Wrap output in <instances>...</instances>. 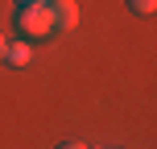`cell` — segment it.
I'll list each match as a JSON object with an SVG mask.
<instances>
[{
  "label": "cell",
  "instance_id": "5b68a950",
  "mask_svg": "<svg viewBox=\"0 0 157 149\" xmlns=\"http://www.w3.org/2000/svg\"><path fill=\"white\" fill-rule=\"evenodd\" d=\"M4 54H8V37L0 33V62H4Z\"/></svg>",
  "mask_w": 157,
  "mask_h": 149
},
{
  "label": "cell",
  "instance_id": "52a82bcc",
  "mask_svg": "<svg viewBox=\"0 0 157 149\" xmlns=\"http://www.w3.org/2000/svg\"><path fill=\"white\" fill-rule=\"evenodd\" d=\"M21 4H46V0H21Z\"/></svg>",
  "mask_w": 157,
  "mask_h": 149
},
{
  "label": "cell",
  "instance_id": "6da1fadb",
  "mask_svg": "<svg viewBox=\"0 0 157 149\" xmlns=\"http://www.w3.org/2000/svg\"><path fill=\"white\" fill-rule=\"evenodd\" d=\"M17 29H21L25 37H46V33H54L50 8H46V4H21V13H17Z\"/></svg>",
  "mask_w": 157,
  "mask_h": 149
},
{
  "label": "cell",
  "instance_id": "277c9868",
  "mask_svg": "<svg viewBox=\"0 0 157 149\" xmlns=\"http://www.w3.org/2000/svg\"><path fill=\"white\" fill-rule=\"evenodd\" d=\"M128 8H132V13H141V17H149L153 8H157V0H128Z\"/></svg>",
  "mask_w": 157,
  "mask_h": 149
},
{
  "label": "cell",
  "instance_id": "8992f818",
  "mask_svg": "<svg viewBox=\"0 0 157 149\" xmlns=\"http://www.w3.org/2000/svg\"><path fill=\"white\" fill-rule=\"evenodd\" d=\"M58 149H87V145H78V141H62Z\"/></svg>",
  "mask_w": 157,
  "mask_h": 149
},
{
  "label": "cell",
  "instance_id": "7a4b0ae2",
  "mask_svg": "<svg viewBox=\"0 0 157 149\" xmlns=\"http://www.w3.org/2000/svg\"><path fill=\"white\" fill-rule=\"evenodd\" d=\"M46 8H50L54 29H75L78 25V4L75 0H46Z\"/></svg>",
  "mask_w": 157,
  "mask_h": 149
},
{
  "label": "cell",
  "instance_id": "3957f363",
  "mask_svg": "<svg viewBox=\"0 0 157 149\" xmlns=\"http://www.w3.org/2000/svg\"><path fill=\"white\" fill-rule=\"evenodd\" d=\"M4 62L25 66V62H29V41H13V46H8V54H4Z\"/></svg>",
  "mask_w": 157,
  "mask_h": 149
}]
</instances>
